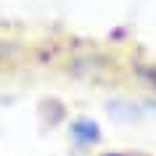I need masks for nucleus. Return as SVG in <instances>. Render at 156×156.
I'll return each mask as SVG.
<instances>
[{
	"instance_id": "f257e3e1",
	"label": "nucleus",
	"mask_w": 156,
	"mask_h": 156,
	"mask_svg": "<svg viewBox=\"0 0 156 156\" xmlns=\"http://www.w3.org/2000/svg\"><path fill=\"white\" fill-rule=\"evenodd\" d=\"M72 138L77 146H95L101 140V127L93 119H74L72 122Z\"/></svg>"
},
{
	"instance_id": "f03ea898",
	"label": "nucleus",
	"mask_w": 156,
	"mask_h": 156,
	"mask_svg": "<svg viewBox=\"0 0 156 156\" xmlns=\"http://www.w3.org/2000/svg\"><path fill=\"white\" fill-rule=\"evenodd\" d=\"M101 156H148V154H140V151H103Z\"/></svg>"
},
{
	"instance_id": "7ed1b4c3",
	"label": "nucleus",
	"mask_w": 156,
	"mask_h": 156,
	"mask_svg": "<svg viewBox=\"0 0 156 156\" xmlns=\"http://www.w3.org/2000/svg\"><path fill=\"white\" fill-rule=\"evenodd\" d=\"M140 74H143L151 85H156V66H151V69H140Z\"/></svg>"
},
{
	"instance_id": "20e7f679",
	"label": "nucleus",
	"mask_w": 156,
	"mask_h": 156,
	"mask_svg": "<svg viewBox=\"0 0 156 156\" xmlns=\"http://www.w3.org/2000/svg\"><path fill=\"white\" fill-rule=\"evenodd\" d=\"M154 106H156V103H154Z\"/></svg>"
}]
</instances>
